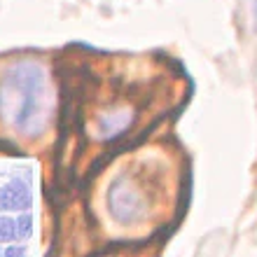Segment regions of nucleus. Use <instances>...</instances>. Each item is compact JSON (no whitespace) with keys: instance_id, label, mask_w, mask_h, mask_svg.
<instances>
[{"instance_id":"obj_4","label":"nucleus","mask_w":257,"mask_h":257,"mask_svg":"<svg viewBox=\"0 0 257 257\" xmlns=\"http://www.w3.org/2000/svg\"><path fill=\"white\" fill-rule=\"evenodd\" d=\"M31 203V187L24 180H10L5 187H0V210H28Z\"/></svg>"},{"instance_id":"obj_3","label":"nucleus","mask_w":257,"mask_h":257,"mask_svg":"<svg viewBox=\"0 0 257 257\" xmlns=\"http://www.w3.org/2000/svg\"><path fill=\"white\" fill-rule=\"evenodd\" d=\"M136 119V112L134 108H128V105H115V108H110L108 112H103L98 117V122H96V134L98 138L103 141H115L119 138L122 134H126L131 124Z\"/></svg>"},{"instance_id":"obj_5","label":"nucleus","mask_w":257,"mask_h":257,"mask_svg":"<svg viewBox=\"0 0 257 257\" xmlns=\"http://www.w3.org/2000/svg\"><path fill=\"white\" fill-rule=\"evenodd\" d=\"M17 238V220L0 215V243H10Z\"/></svg>"},{"instance_id":"obj_7","label":"nucleus","mask_w":257,"mask_h":257,"mask_svg":"<svg viewBox=\"0 0 257 257\" xmlns=\"http://www.w3.org/2000/svg\"><path fill=\"white\" fill-rule=\"evenodd\" d=\"M26 255V250L21 248V245H12V248H7V252H5V257H24Z\"/></svg>"},{"instance_id":"obj_6","label":"nucleus","mask_w":257,"mask_h":257,"mask_svg":"<svg viewBox=\"0 0 257 257\" xmlns=\"http://www.w3.org/2000/svg\"><path fill=\"white\" fill-rule=\"evenodd\" d=\"M33 234V220H31V215L28 213H24V215L17 220V238H26Z\"/></svg>"},{"instance_id":"obj_8","label":"nucleus","mask_w":257,"mask_h":257,"mask_svg":"<svg viewBox=\"0 0 257 257\" xmlns=\"http://www.w3.org/2000/svg\"><path fill=\"white\" fill-rule=\"evenodd\" d=\"M252 12H255V21H257V0H255V5H252Z\"/></svg>"},{"instance_id":"obj_1","label":"nucleus","mask_w":257,"mask_h":257,"mask_svg":"<svg viewBox=\"0 0 257 257\" xmlns=\"http://www.w3.org/2000/svg\"><path fill=\"white\" fill-rule=\"evenodd\" d=\"M52 112L47 70L35 59H19L0 77V122L17 134L35 138Z\"/></svg>"},{"instance_id":"obj_2","label":"nucleus","mask_w":257,"mask_h":257,"mask_svg":"<svg viewBox=\"0 0 257 257\" xmlns=\"http://www.w3.org/2000/svg\"><path fill=\"white\" fill-rule=\"evenodd\" d=\"M108 210L119 224H136L148 215V196L134 176L122 173L110 183Z\"/></svg>"}]
</instances>
